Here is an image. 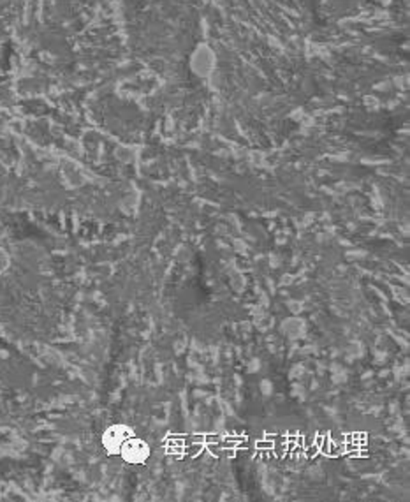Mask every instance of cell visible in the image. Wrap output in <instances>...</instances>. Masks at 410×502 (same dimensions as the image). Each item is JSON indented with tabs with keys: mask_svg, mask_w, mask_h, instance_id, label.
<instances>
[{
	"mask_svg": "<svg viewBox=\"0 0 410 502\" xmlns=\"http://www.w3.org/2000/svg\"><path fill=\"white\" fill-rule=\"evenodd\" d=\"M5 265H8V257H5L4 250H0V274H2V272H4Z\"/></svg>",
	"mask_w": 410,
	"mask_h": 502,
	"instance_id": "cell-1",
	"label": "cell"
}]
</instances>
